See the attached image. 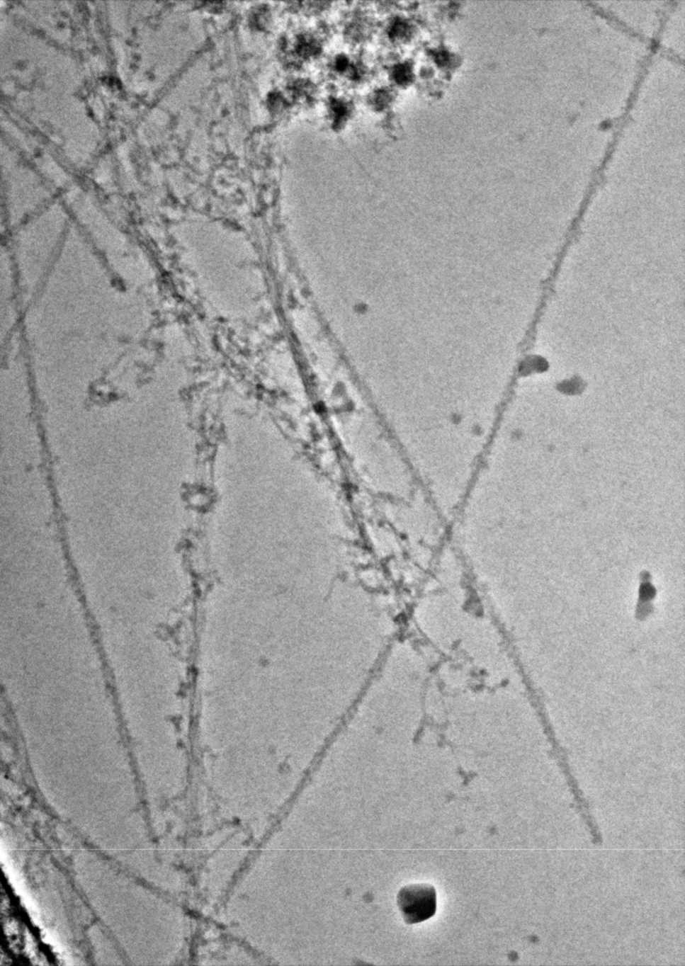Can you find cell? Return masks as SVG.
Returning <instances> with one entry per match:
<instances>
[{"label": "cell", "instance_id": "6da1fadb", "mask_svg": "<svg viewBox=\"0 0 685 966\" xmlns=\"http://www.w3.org/2000/svg\"><path fill=\"white\" fill-rule=\"evenodd\" d=\"M397 904L407 924L414 925L427 921L436 913V888L428 883L406 885L397 893Z\"/></svg>", "mask_w": 685, "mask_h": 966}, {"label": "cell", "instance_id": "7a4b0ae2", "mask_svg": "<svg viewBox=\"0 0 685 966\" xmlns=\"http://www.w3.org/2000/svg\"><path fill=\"white\" fill-rule=\"evenodd\" d=\"M417 25L410 17L403 14L392 17L385 27V35L388 41L395 45H406L416 37Z\"/></svg>", "mask_w": 685, "mask_h": 966}, {"label": "cell", "instance_id": "3957f363", "mask_svg": "<svg viewBox=\"0 0 685 966\" xmlns=\"http://www.w3.org/2000/svg\"><path fill=\"white\" fill-rule=\"evenodd\" d=\"M389 75L391 76L395 84L399 85V86H406L414 81V65L408 59H400L396 64L392 65L391 69L389 70Z\"/></svg>", "mask_w": 685, "mask_h": 966}, {"label": "cell", "instance_id": "277c9868", "mask_svg": "<svg viewBox=\"0 0 685 966\" xmlns=\"http://www.w3.org/2000/svg\"><path fill=\"white\" fill-rule=\"evenodd\" d=\"M373 98L372 101H373L375 107L378 108V109L386 110L388 109L389 106H391V105L393 104L395 95L393 90L390 89V88H382V89L378 90L377 92L374 93L373 98Z\"/></svg>", "mask_w": 685, "mask_h": 966}]
</instances>
